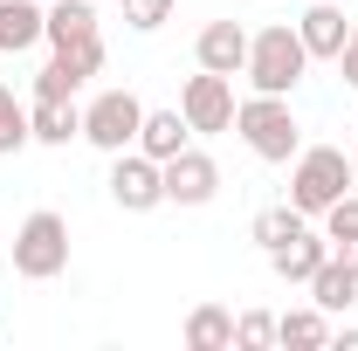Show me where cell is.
<instances>
[{
    "mask_svg": "<svg viewBox=\"0 0 358 351\" xmlns=\"http://www.w3.org/2000/svg\"><path fill=\"white\" fill-rule=\"evenodd\" d=\"M303 69H310V48L296 35V21H268L262 35H248V83L268 89V96H289V89L303 83Z\"/></svg>",
    "mask_w": 358,
    "mask_h": 351,
    "instance_id": "3957f363",
    "label": "cell"
},
{
    "mask_svg": "<svg viewBox=\"0 0 358 351\" xmlns=\"http://www.w3.org/2000/svg\"><path fill=\"white\" fill-rule=\"evenodd\" d=\"M331 255H345V268L358 275V241H345V248H331Z\"/></svg>",
    "mask_w": 358,
    "mask_h": 351,
    "instance_id": "484cf974",
    "label": "cell"
},
{
    "mask_svg": "<svg viewBox=\"0 0 358 351\" xmlns=\"http://www.w3.org/2000/svg\"><path fill=\"white\" fill-rule=\"evenodd\" d=\"M62 268H69V220L55 214V207H35V214L21 220V234H14V275L55 282Z\"/></svg>",
    "mask_w": 358,
    "mask_h": 351,
    "instance_id": "277c9868",
    "label": "cell"
},
{
    "mask_svg": "<svg viewBox=\"0 0 358 351\" xmlns=\"http://www.w3.org/2000/svg\"><path fill=\"white\" fill-rule=\"evenodd\" d=\"M331 345H338V351H358V324H352V331H331Z\"/></svg>",
    "mask_w": 358,
    "mask_h": 351,
    "instance_id": "d4e9b609",
    "label": "cell"
},
{
    "mask_svg": "<svg viewBox=\"0 0 358 351\" xmlns=\"http://www.w3.org/2000/svg\"><path fill=\"white\" fill-rule=\"evenodd\" d=\"M110 200L124 207V214H152V207H166V173H159V159H145V152H110Z\"/></svg>",
    "mask_w": 358,
    "mask_h": 351,
    "instance_id": "52a82bcc",
    "label": "cell"
},
{
    "mask_svg": "<svg viewBox=\"0 0 358 351\" xmlns=\"http://www.w3.org/2000/svg\"><path fill=\"white\" fill-rule=\"evenodd\" d=\"M234 131H241V145H248L262 166H289V159L303 152V124H296L289 96H268V89H255V96L234 103Z\"/></svg>",
    "mask_w": 358,
    "mask_h": 351,
    "instance_id": "6da1fadb",
    "label": "cell"
},
{
    "mask_svg": "<svg viewBox=\"0 0 358 351\" xmlns=\"http://www.w3.org/2000/svg\"><path fill=\"white\" fill-rule=\"evenodd\" d=\"M275 345H296V351H317V345H331V310H282L275 317Z\"/></svg>",
    "mask_w": 358,
    "mask_h": 351,
    "instance_id": "ac0fdd59",
    "label": "cell"
},
{
    "mask_svg": "<svg viewBox=\"0 0 358 351\" xmlns=\"http://www.w3.org/2000/svg\"><path fill=\"white\" fill-rule=\"evenodd\" d=\"M159 173H166V207H207V200L221 193V166H214L200 145H186V152L166 159Z\"/></svg>",
    "mask_w": 358,
    "mask_h": 351,
    "instance_id": "ba28073f",
    "label": "cell"
},
{
    "mask_svg": "<svg viewBox=\"0 0 358 351\" xmlns=\"http://www.w3.org/2000/svg\"><path fill=\"white\" fill-rule=\"evenodd\" d=\"M117 7H124V28H138V35H159V28L173 21L179 0H117Z\"/></svg>",
    "mask_w": 358,
    "mask_h": 351,
    "instance_id": "7402d4cb",
    "label": "cell"
},
{
    "mask_svg": "<svg viewBox=\"0 0 358 351\" xmlns=\"http://www.w3.org/2000/svg\"><path fill=\"white\" fill-rule=\"evenodd\" d=\"M193 62L214 69V76H241L248 69V28L241 21H207L200 42H193Z\"/></svg>",
    "mask_w": 358,
    "mask_h": 351,
    "instance_id": "9c48e42d",
    "label": "cell"
},
{
    "mask_svg": "<svg viewBox=\"0 0 358 351\" xmlns=\"http://www.w3.org/2000/svg\"><path fill=\"white\" fill-rule=\"evenodd\" d=\"M186 138H193V124H186L179 110H145V124H138V152L166 166V159L186 152Z\"/></svg>",
    "mask_w": 358,
    "mask_h": 351,
    "instance_id": "9a60e30c",
    "label": "cell"
},
{
    "mask_svg": "<svg viewBox=\"0 0 358 351\" xmlns=\"http://www.w3.org/2000/svg\"><path fill=\"white\" fill-rule=\"evenodd\" d=\"M324 241H331V248L358 241V193H345V200H331V207H324Z\"/></svg>",
    "mask_w": 358,
    "mask_h": 351,
    "instance_id": "44dd1931",
    "label": "cell"
},
{
    "mask_svg": "<svg viewBox=\"0 0 358 351\" xmlns=\"http://www.w3.org/2000/svg\"><path fill=\"white\" fill-rule=\"evenodd\" d=\"M262 345H275V317L268 310H241L234 317V351H262Z\"/></svg>",
    "mask_w": 358,
    "mask_h": 351,
    "instance_id": "603a6c76",
    "label": "cell"
},
{
    "mask_svg": "<svg viewBox=\"0 0 358 351\" xmlns=\"http://www.w3.org/2000/svg\"><path fill=\"white\" fill-rule=\"evenodd\" d=\"M28 131H35V145H69V138H83L76 96H35V103H28Z\"/></svg>",
    "mask_w": 358,
    "mask_h": 351,
    "instance_id": "7c38bea8",
    "label": "cell"
},
{
    "mask_svg": "<svg viewBox=\"0 0 358 351\" xmlns=\"http://www.w3.org/2000/svg\"><path fill=\"white\" fill-rule=\"evenodd\" d=\"M352 159H358V138H352Z\"/></svg>",
    "mask_w": 358,
    "mask_h": 351,
    "instance_id": "4316f807",
    "label": "cell"
},
{
    "mask_svg": "<svg viewBox=\"0 0 358 351\" xmlns=\"http://www.w3.org/2000/svg\"><path fill=\"white\" fill-rule=\"evenodd\" d=\"M338 69H345V83L358 89V21H352V42H345V55H338Z\"/></svg>",
    "mask_w": 358,
    "mask_h": 351,
    "instance_id": "cb8c5ba5",
    "label": "cell"
},
{
    "mask_svg": "<svg viewBox=\"0 0 358 351\" xmlns=\"http://www.w3.org/2000/svg\"><path fill=\"white\" fill-rule=\"evenodd\" d=\"M324 255H331V241H324V227H303V234H289L282 248H268V268L282 275V282H310L317 268H324Z\"/></svg>",
    "mask_w": 358,
    "mask_h": 351,
    "instance_id": "4fadbf2b",
    "label": "cell"
},
{
    "mask_svg": "<svg viewBox=\"0 0 358 351\" xmlns=\"http://www.w3.org/2000/svg\"><path fill=\"white\" fill-rule=\"evenodd\" d=\"M21 145H35V131H28V103H21V96H14V89L0 83V152H7V159H14V152H21Z\"/></svg>",
    "mask_w": 358,
    "mask_h": 351,
    "instance_id": "ffe728a7",
    "label": "cell"
},
{
    "mask_svg": "<svg viewBox=\"0 0 358 351\" xmlns=\"http://www.w3.org/2000/svg\"><path fill=\"white\" fill-rule=\"evenodd\" d=\"M48 28V7L42 0H0V55H28Z\"/></svg>",
    "mask_w": 358,
    "mask_h": 351,
    "instance_id": "5bb4252c",
    "label": "cell"
},
{
    "mask_svg": "<svg viewBox=\"0 0 358 351\" xmlns=\"http://www.w3.org/2000/svg\"><path fill=\"white\" fill-rule=\"evenodd\" d=\"M138 124H145V103H138L131 89H96L83 103V138L96 152H131Z\"/></svg>",
    "mask_w": 358,
    "mask_h": 351,
    "instance_id": "5b68a950",
    "label": "cell"
},
{
    "mask_svg": "<svg viewBox=\"0 0 358 351\" xmlns=\"http://www.w3.org/2000/svg\"><path fill=\"white\" fill-rule=\"evenodd\" d=\"M303 289H310V303H317V310H331V317L358 303V275L345 268V255H324V268H317Z\"/></svg>",
    "mask_w": 358,
    "mask_h": 351,
    "instance_id": "2e32d148",
    "label": "cell"
},
{
    "mask_svg": "<svg viewBox=\"0 0 358 351\" xmlns=\"http://www.w3.org/2000/svg\"><path fill=\"white\" fill-rule=\"evenodd\" d=\"M186 351H234V310L200 303L186 317Z\"/></svg>",
    "mask_w": 358,
    "mask_h": 351,
    "instance_id": "e0dca14e",
    "label": "cell"
},
{
    "mask_svg": "<svg viewBox=\"0 0 358 351\" xmlns=\"http://www.w3.org/2000/svg\"><path fill=\"white\" fill-rule=\"evenodd\" d=\"M48 48H83V42H103L96 35V7L90 0H48V28H42Z\"/></svg>",
    "mask_w": 358,
    "mask_h": 351,
    "instance_id": "8fae6325",
    "label": "cell"
},
{
    "mask_svg": "<svg viewBox=\"0 0 358 351\" xmlns=\"http://www.w3.org/2000/svg\"><path fill=\"white\" fill-rule=\"evenodd\" d=\"M179 117H186L200 138L234 131V76H214V69L186 76V89H179Z\"/></svg>",
    "mask_w": 358,
    "mask_h": 351,
    "instance_id": "8992f818",
    "label": "cell"
},
{
    "mask_svg": "<svg viewBox=\"0 0 358 351\" xmlns=\"http://www.w3.org/2000/svg\"><path fill=\"white\" fill-rule=\"evenodd\" d=\"M296 35H303V48H310V62H338L345 42H352V21H345V7H338V0H317L310 14L296 21Z\"/></svg>",
    "mask_w": 358,
    "mask_h": 351,
    "instance_id": "30bf717a",
    "label": "cell"
},
{
    "mask_svg": "<svg viewBox=\"0 0 358 351\" xmlns=\"http://www.w3.org/2000/svg\"><path fill=\"white\" fill-rule=\"evenodd\" d=\"M352 193V152H338V145H303L296 159H289V207L296 214L324 220L331 200H345Z\"/></svg>",
    "mask_w": 358,
    "mask_h": 351,
    "instance_id": "7a4b0ae2",
    "label": "cell"
},
{
    "mask_svg": "<svg viewBox=\"0 0 358 351\" xmlns=\"http://www.w3.org/2000/svg\"><path fill=\"white\" fill-rule=\"evenodd\" d=\"M303 227H310V214H296V207L282 200V207H262V214H255V227H248V234L262 241V255H268V248H282V241H289V234H303Z\"/></svg>",
    "mask_w": 358,
    "mask_h": 351,
    "instance_id": "d6986e66",
    "label": "cell"
}]
</instances>
